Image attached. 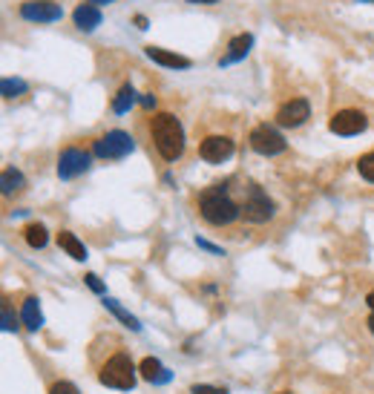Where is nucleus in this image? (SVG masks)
Masks as SVG:
<instances>
[{"mask_svg": "<svg viewBox=\"0 0 374 394\" xmlns=\"http://www.w3.org/2000/svg\"><path fill=\"white\" fill-rule=\"evenodd\" d=\"M133 104H136V89H133V84H124L118 93H115V98H112V112L124 115Z\"/></svg>", "mask_w": 374, "mask_h": 394, "instance_id": "aec40b11", "label": "nucleus"}, {"mask_svg": "<svg viewBox=\"0 0 374 394\" xmlns=\"http://www.w3.org/2000/svg\"><path fill=\"white\" fill-rule=\"evenodd\" d=\"M133 150H136V141L124 130H107L104 136L92 141V156H98L104 162H121V159H127Z\"/></svg>", "mask_w": 374, "mask_h": 394, "instance_id": "20e7f679", "label": "nucleus"}, {"mask_svg": "<svg viewBox=\"0 0 374 394\" xmlns=\"http://www.w3.org/2000/svg\"><path fill=\"white\" fill-rule=\"evenodd\" d=\"M357 173L374 185V153H366V156L357 159Z\"/></svg>", "mask_w": 374, "mask_h": 394, "instance_id": "5701e85b", "label": "nucleus"}, {"mask_svg": "<svg viewBox=\"0 0 374 394\" xmlns=\"http://www.w3.org/2000/svg\"><path fill=\"white\" fill-rule=\"evenodd\" d=\"M150 136L165 162H179L184 153V127L173 112H155L150 121Z\"/></svg>", "mask_w": 374, "mask_h": 394, "instance_id": "f03ea898", "label": "nucleus"}, {"mask_svg": "<svg viewBox=\"0 0 374 394\" xmlns=\"http://www.w3.org/2000/svg\"><path fill=\"white\" fill-rule=\"evenodd\" d=\"M199 214L213 228H228L242 216V204L228 193V185H210L199 193Z\"/></svg>", "mask_w": 374, "mask_h": 394, "instance_id": "f257e3e1", "label": "nucleus"}, {"mask_svg": "<svg viewBox=\"0 0 374 394\" xmlns=\"http://www.w3.org/2000/svg\"><path fill=\"white\" fill-rule=\"evenodd\" d=\"M251 46H254V35H247V32L236 35V38L228 44V55L219 60V67H231V64H236V60H242L247 52H251Z\"/></svg>", "mask_w": 374, "mask_h": 394, "instance_id": "2eb2a0df", "label": "nucleus"}, {"mask_svg": "<svg viewBox=\"0 0 374 394\" xmlns=\"http://www.w3.org/2000/svg\"><path fill=\"white\" fill-rule=\"evenodd\" d=\"M233 150L236 147H233V138L231 136H207L199 144V156L207 164H222V162H228L233 156Z\"/></svg>", "mask_w": 374, "mask_h": 394, "instance_id": "9d476101", "label": "nucleus"}, {"mask_svg": "<svg viewBox=\"0 0 374 394\" xmlns=\"http://www.w3.org/2000/svg\"><path fill=\"white\" fill-rule=\"evenodd\" d=\"M84 282H86V288H89V291H96V294H104V282H101V280H98L96 274H86V277H84Z\"/></svg>", "mask_w": 374, "mask_h": 394, "instance_id": "bb28decb", "label": "nucleus"}, {"mask_svg": "<svg viewBox=\"0 0 374 394\" xmlns=\"http://www.w3.org/2000/svg\"><path fill=\"white\" fill-rule=\"evenodd\" d=\"M138 374H141V380H147V383H153V386H165V383H170V372L162 366V360H155V357H144L141 362H138Z\"/></svg>", "mask_w": 374, "mask_h": 394, "instance_id": "ddd939ff", "label": "nucleus"}, {"mask_svg": "<svg viewBox=\"0 0 374 394\" xmlns=\"http://www.w3.org/2000/svg\"><path fill=\"white\" fill-rule=\"evenodd\" d=\"M49 394H81V391H78V386L70 383V380H58V383H52Z\"/></svg>", "mask_w": 374, "mask_h": 394, "instance_id": "393cba45", "label": "nucleus"}, {"mask_svg": "<svg viewBox=\"0 0 374 394\" xmlns=\"http://www.w3.org/2000/svg\"><path fill=\"white\" fill-rule=\"evenodd\" d=\"M276 214L273 199L259 188V185H247L245 188V199H242V219L251 225H265L271 222Z\"/></svg>", "mask_w": 374, "mask_h": 394, "instance_id": "39448f33", "label": "nucleus"}, {"mask_svg": "<svg viewBox=\"0 0 374 394\" xmlns=\"http://www.w3.org/2000/svg\"><path fill=\"white\" fill-rule=\"evenodd\" d=\"M136 23H138V29H147V18L144 15H136Z\"/></svg>", "mask_w": 374, "mask_h": 394, "instance_id": "7c9ffc66", "label": "nucleus"}, {"mask_svg": "<svg viewBox=\"0 0 374 394\" xmlns=\"http://www.w3.org/2000/svg\"><path fill=\"white\" fill-rule=\"evenodd\" d=\"M89 162H92V156L86 153V150H81V147L60 150V156H58V178L60 181H72V178L84 176L89 170Z\"/></svg>", "mask_w": 374, "mask_h": 394, "instance_id": "0eeeda50", "label": "nucleus"}, {"mask_svg": "<svg viewBox=\"0 0 374 394\" xmlns=\"http://www.w3.org/2000/svg\"><path fill=\"white\" fill-rule=\"evenodd\" d=\"M187 4H205V6H213V4H219V0H187Z\"/></svg>", "mask_w": 374, "mask_h": 394, "instance_id": "c756f323", "label": "nucleus"}, {"mask_svg": "<svg viewBox=\"0 0 374 394\" xmlns=\"http://www.w3.org/2000/svg\"><path fill=\"white\" fill-rule=\"evenodd\" d=\"M191 394H228V391L219 386H210V383H196V386H191Z\"/></svg>", "mask_w": 374, "mask_h": 394, "instance_id": "a878e982", "label": "nucleus"}, {"mask_svg": "<svg viewBox=\"0 0 374 394\" xmlns=\"http://www.w3.org/2000/svg\"><path fill=\"white\" fill-rule=\"evenodd\" d=\"M136 372H138V366L133 362V357H130L127 351H118V354H112V357L104 362V366H101L98 383L107 386V388L130 391V388H136Z\"/></svg>", "mask_w": 374, "mask_h": 394, "instance_id": "7ed1b4c3", "label": "nucleus"}, {"mask_svg": "<svg viewBox=\"0 0 374 394\" xmlns=\"http://www.w3.org/2000/svg\"><path fill=\"white\" fill-rule=\"evenodd\" d=\"M366 306H368V308H371V311H374V291H371V294H368V296H366Z\"/></svg>", "mask_w": 374, "mask_h": 394, "instance_id": "473e14b6", "label": "nucleus"}, {"mask_svg": "<svg viewBox=\"0 0 374 394\" xmlns=\"http://www.w3.org/2000/svg\"><path fill=\"white\" fill-rule=\"evenodd\" d=\"M20 18L29 23H58L64 18V9L55 0H26L20 4Z\"/></svg>", "mask_w": 374, "mask_h": 394, "instance_id": "1a4fd4ad", "label": "nucleus"}, {"mask_svg": "<svg viewBox=\"0 0 374 394\" xmlns=\"http://www.w3.org/2000/svg\"><path fill=\"white\" fill-rule=\"evenodd\" d=\"M72 23H75L78 32H92V29L101 26V9L92 6V4H81L72 12Z\"/></svg>", "mask_w": 374, "mask_h": 394, "instance_id": "4468645a", "label": "nucleus"}, {"mask_svg": "<svg viewBox=\"0 0 374 394\" xmlns=\"http://www.w3.org/2000/svg\"><path fill=\"white\" fill-rule=\"evenodd\" d=\"M196 245H199V248H205V251H210V254H222V248H216V245H210L207 239H196Z\"/></svg>", "mask_w": 374, "mask_h": 394, "instance_id": "cd10ccee", "label": "nucleus"}, {"mask_svg": "<svg viewBox=\"0 0 374 394\" xmlns=\"http://www.w3.org/2000/svg\"><path fill=\"white\" fill-rule=\"evenodd\" d=\"M58 245L64 248L72 259H78V262H84V259H86V248H84V242H81L75 233H70V230H60V233H58Z\"/></svg>", "mask_w": 374, "mask_h": 394, "instance_id": "a211bd4d", "label": "nucleus"}, {"mask_svg": "<svg viewBox=\"0 0 374 394\" xmlns=\"http://www.w3.org/2000/svg\"><path fill=\"white\" fill-rule=\"evenodd\" d=\"M276 394H291V391H276Z\"/></svg>", "mask_w": 374, "mask_h": 394, "instance_id": "f704fd0d", "label": "nucleus"}, {"mask_svg": "<svg viewBox=\"0 0 374 394\" xmlns=\"http://www.w3.org/2000/svg\"><path fill=\"white\" fill-rule=\"evenodd\" d=\"M141 104L150 110V107H155V96H141Z\"/></svg>", "mask_w": 374, "mask_h": 394, "instance_id": "c85d7f7f", "label": "nucleus"}, {"mask_svg": "<svg viewBox=\"0 0 374 394\" xmlns=\"http://www.w3.org/2000/svg\"><path fill=\"white\" fill-rule=\"evenodd\" d=\"M247 141H251V150H254V153H259V156H265V159L285 153V147H288L285 138H283V133H279L276 127H271V124H257V127L251 130V136H247Z\"/></svg>", "mask_w": 374, "mask_h": 394, "instance_id": "423d86ee", "label": "nucleus"}, {"mask_svg": "<svg viewBox=\"0 0 374 394\" xmlns=\"http://www.w3.org/2000/svg\"><path fill=\"white\" fill-rule=\"evenodd\" d=\"M368 127V118H366V112H360V110H340V112H334L331 115V121H328V130L334 133V136H360L363 130Z\"/></svg>", "mask_w": 374, "mask_h": 394, "instance_id": "6e6552de", "label": "nucleus"}, {"mask_svg": "<svg viewBox=\"0 0 374 394\" xmlns=\"http://www.w3.org/2000/svg\"><path fill=\"white\" fill-rule=\"evenodd\" d=\"M150 60H155V64H162L167 70H191L193 60L184 58V55H176V52H167V49H159V46H147L144 49Z\"/></svg>", "mask_w": 374, "mask_h": 394, "instance_id": "f8f14e48", "label": "nucleus"}, {"mask_svg": "<svg viewBox=\"0 0 374 394\" xmlns=\"http://www.w3.org/2000/svg\"><path fill=\"white\" fill-rule=\"evenodd\" d=\"M308 118H311V104L305 98H291V101H285L283 107L276 110V124L285 127V130L302 127Z\"/></svg>", "mask_w": 374, "mask_h": 394, "instance_id": "9b49d317", "label": "nucleus"}, {"mask_svg": "<svg viewBox=\"0 0 374 394\" xmlns=\"http://www.w3.org/2000/svg\"><path fill=\"white\" fill-rule=\"evenodd\" d=\"M366 325H368V331H371V334H374V311H371V317L366 320Z\"/></svg>", "mask_w": 374, "mask_h": 394, "instance_id": "72a5a7b5", "label": "nucleus"}, {"mask_svg": "<svg viewBox=\"0 0 374 394\" xmlns=\"http://www.w3.org/2000/svg\"><path fill=\"white\" fill-rule=\"evenodd\" d=\"M104 306H107V311H112V314H115V317H118L124 325H127V328H133V331H141V322H138V320H136V317H133L127 308H121L115 299H110V296H107V299H104Z\"/></svg>", "mask_w": 374, "mask_h": 394, "instance_id": "412c9836", "label": "nucleus"}, {"mask_svg": "<svg viewBox=\"0 0 374 394\" xmlns=\"http://www.w3.org/2000/svg\"><path fill=\"white\" fill-rule=\"evenodd\" d=\"M23 239H26V245H29V248L41 251V248H46V242H49V230H46L41 222H32V225H26Z\"/></svg>", "mask_w": 374, "mask_h": 394, "instance_id": "6ab92c4d", "label": "nucleus"}, {"mask_svg": "<svg viewBox=\"0 0 374 394\" xmlns=\"http://www.w3.org/2000/svg\"><path fill=\"white\" fill-rule=\"evenodd\" d=\"M29 89V84L23 81V78H4L0 81V93H4V98H18V96H23Z\"/></svg>", "mask_w": 374, "mask_h": 394, "instance_id": "4be33fe9", "label": "nucleus"}, {"mask_svg": "<svg viewBox=\"0 0 374 394\" xmlns=\"http://www.w3.org/2000/svg\"><path fill=\"white\" fill-rule=\"evenodd\" d=\"M20 320H23V328H26V331H38V328L44 325V314H41L38 296H26V299H23Z\"/></svg>", "mask_w": 374, "mask_h": 394, "instance_id": "dca6fc26", "label": "nucleus"}, {"mask_svg": "<svg viewBox=\"0 0 374 394\" xmlns=\"http://www.w3.org/2000/svg\"><path fill=\"white\" fill-rule=\"evenodd\" d=\"M0 322H4V331H6V334L18 331V317H15V311H12L9 302H4V311H0Z\"/></svg>", "mask_w": 374, "mask_h": 394, "instance_id": "b1692460", "label": "nucleus"}, {"mask_svg": "<svg viewBox=\"0 0 374 394\" xmlns=\"http://www.w3.org/2000/svg\"><path fill=\"white\" fill-rule=\"evenodd\" d=\"M26 188V178L18 167H4V176H0V190L4 196H12V193H20Z\"/></svg>", "mask_w": 374, "mask_h": 394, "instance_id": "f3484780", "label": "nucleus"}, {"mask_svg": "<svg viewBox=\"0 0 374 394\" xmlns=\"http://www.w3.org/2000/svg\"><path fill=\"white\" fill-rule=\"evenodd\" d=\"M86 4H92V6H107V4H112V0H86Z\"/></svg>", "mask_w": 374, "mask_h": 394, "instance_id": "2f4dec72", "label": "nucleus"}]
</instances>
